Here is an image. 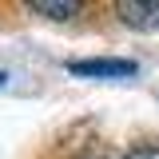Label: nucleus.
<instances>
[{"label":"nucleus","mask_w":159,"mask_h":159,"mask_svg":"<svg viewBox=\"0 0 159 159\" xmlns=\"http://www.w3.org/2000/svg\"><path fill=\"white\" fill-rule=\"evenodd\" d=\"M116 16L131 32H159V0H116Z\"/></svg>","instance_id":"nucleus-1"},{"label":"nucleus","mask_w":159,"mask_h":159,"mask_svg":"<svg viewBox=\"0 0 159 159\" xmlns=\"http://www.w3.org/2000/svg\"><path fill=\"white\" fill-rule=\"evenodd\" d=\"M72 76H88V80H127L135 76V60H68Z\"/></svg>","instance_id":"nucleus-2"},{"label":"nucleus","mask_w":159,"mask_h":159,"mask_svg":"<svg viewBox=\"0 0 159 159\" xmlns=\"http://www.w3.org/2000/svg\"><path fill=\"white\" fill-rule=\"evenodd\" d=\"M24 4H28V12H36L44 20H56V24L76 20L84 12V0H24Z\"/></svg>","instance_id":"nucleus-3"},{"label":"nucleus","mask_w":159,"mask_h":159,"mask_svg":"<svg viewBox=\"0 0 159 159\" xmlns=\"http://www.w3.org/2000/svg\"><path fill=\"white\" fill-rule=\"evenodd\" d=\"M123 159H159V147H139V151H131Z\"/></svg>","instance_id":"nucleus-4"},{"label":"nucleus","mask_w":159,"mask_h":159,"mask_svg":"<svg viewBox=\"0 0 159 159\" xmlns=\"http://www.w3.org/2000/svg\"><path fill=\"white\" fill-rule=\"evenodd\" d=\"M4 80H8V76H4V72H0V84H4Z\"/></svg>","instance_id":"nucleus-5"}]
</instances>
